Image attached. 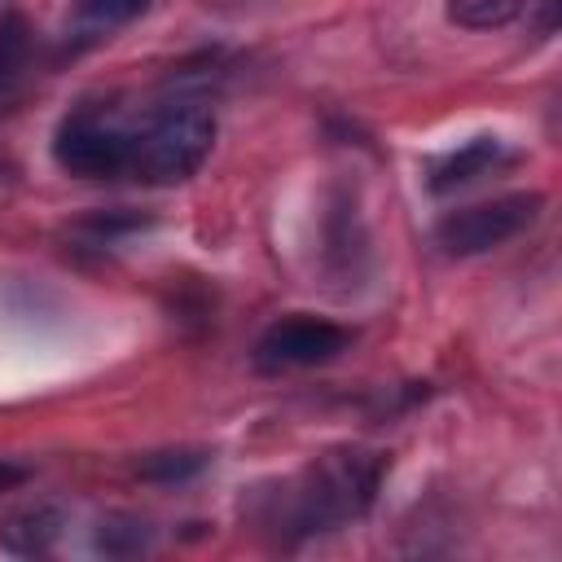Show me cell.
<instances>
[{"label": "cell", "mask_w": 562, "mask_h": 562, "mask_svg": "<svg viewBox=\"0 0 562 562\" xmlns=\"http://www.w3.org/2000/svg\"><path fill=\"white\" fill-rule=\"evenodd\" d=\"M347 347H351V329H347V325L325 321V316L294 312V316L272 321V325L259 334L250 360H255L259 373H290V369L329 364V360H338Z\"/></svg>", "instance_id": "5b68a950"}, {"label": "cell", "mask_w": 562, "mask_h": 562, "mask_svg": "<svg viewBox=\"0 0 562 562\" xmlns=\"http://www.w3.org/2000/svg\"><path fill=\"white\" fill-rule=\"evenodd\" d=\"M211 461V452L202 448H162V452H145L136 461V474L149 483H184L193 474H202Z\"/></svg>", "instance_id": "30bf717a"}, {"label": "cell", "mask_w": 562, "mask_h": 562, "mask_svg": "<svg viewBox=\"0 0 562 562\" xmlns=\"http://www.w3.org/2000/svg\"><path fill=\"white\" fill-rule=\"evenodd\" d=\"M149 540H154V531L132 514H110L97 527V549L105 558H136V553L149 549Z\"/></svg>", "instance_id": "8fae6325"}, {"label": "cell", "mask_w": 562, "mask_h": 562, "mask_svg": "<svg viewBox=\"0 0 562 562\" xmlns=\"http://www.w3.org/2000/svg\"><path fill=\"white\" fill-rule=\"evenodd\" d=\"M531 9V0H448V18L465 31H501L518 22Z\"/></svg>", "instance_id": "9c48e42d"}, {"label": "cell", "mask_w": 562, "mask_h": 562, "mask_svg": "<svg viewBox=\"0 0 562 562\" xmlns=\"http://www.w3.org/2000/svg\"><path fill=\"white\" fill-rule=\"evenodd\" d=\"M31 57V26L22 13H0V92H9V83L26 70Z\"/></svg>", "instance_id": "7c38bea8"}, {"label": "cell", "mask_w": 562, "mask_h": 562, "mask_svg": "<svg viewBox=\"0 0 562 562\" xmlns=\"http://www.w3.org/2000/svg\"><path fill=\"white\" fill-rule=\"evenodd\" d=\"M540 206H544L540 193H501L474 206H457L435 224V241L448 255H483L531 228L540 220Z\"/></svg>", "instance_id": "277c9868"}, {"label": "cell", "mask_w": 562, "mask_h": 562, "mask_svg": "<svg viewBox=\"0 0 562 562\" xmlns=\"http://www.w3.org/2000/svg\"><path fill=\"white\" fill-rule=\"evenodd\" d=\"M26 474H31V465H22V461H0V492L18 487Z\"/></svg>", "instance_id": "4fadbf2b"}, {"label": "cell", "mask_w": 562, "mask_h": 562, "mask_svg": "<svg viewBox=\"0 0 562 562\" xmlns=\"http://www.w3.org/2000/svg\"><path fill=\"white\" fill-rule=\"evenodd\" d=\"M149 9V0H75V31L83 40H101L119 26H127L132 18H140Z\"/></svg>", "instance_id": "ba28073f"}, {"label": "cell", "mask_w": 562, "mask_h": 562, "mask_svg": "<svg viewBox=\"0 0 562 562\" xmlns=\"http://www.w3.org/2000/svg\"><path fill=\"white\" fill-rule=\"evenodd\" d=\"M211 140L215 110L206 101H167L145 119V127L132 132V176L145 184H180L206 162Z\"/></svg>", "instance_id": "7a4b0ae2"}, {"label": "cell", "mask_w": 562, "mask_h": 562, "mask_svg": "<svg viewBox=\"0 0 562 562\" xmlns=\"http://www.w3.org/2000/svg\"><path fill=\"white\" fill-rule=\"evenodd\" d=\"M61 536V514L53 505H31V509H18L4 527H0V544L18 558H40L57 544Z\"/></svg>", "instance_id": "52a82bcc"}, {"label": "cell", "mask_w": 562, "mask_h": 562, "mask_svg": "<svg viewBox=\"0 0 562 562\" xmlns=\"http://www.w3.org/2000/svg\"><path fill=\"white\" fill-rule=\"evenodd\" d=\"M501 162H509L505 140H496V136H474V140H465L461 149H452V154H443V158L430 162V189H435V193H448V189H457V184L479 180L483 171H492V167H501Z\"/></svg>", "instance_id": "8992f818"}, {"label": "cell", "mask_w": 562, "mask_h": 562, "mask_svg": "<svg viewBox=\"0 0 562 562\" xmlns=\"http://www.w3.org/2000/svg\"><path fill=\"white\" fill-rule=\"evenodd\" d=\"M382 470L386 457L373 448H334L268 496L263 527H272L281 540H307L356 522L373 505Z\"/></svg>", "instance_id": "6da1fadb"}, {"label": "cell", "mask_w": 562, "mask_h": 562, "mask_svg": "<svg viewBox=\"0 0 562 562\" xmlns=\"http://www.w3.org/2000/svg\"><path fill=\"white\" fill-rule=\"evenodd\" d=\"M53 162L75 180L132 176V132L97 110H75L53 132Z\"/></svg>", "instance_id": "3957f363"}]
</instances>
